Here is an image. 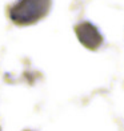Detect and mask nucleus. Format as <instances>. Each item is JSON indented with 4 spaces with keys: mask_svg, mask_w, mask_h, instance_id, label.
I'll return each mask as SVG.
<instances>
[{
    "mask_svg": "<svg viewBox=\"0 0 124 131\" xmlns=\"http://www.w3.org/2000/svg\"><path fill=\"white\" fill-rule=\"evenodd\" d=\"M51 0H20L11 11V16L16 23H33L47 14Z\"/></svg>",
    "mask_w": 124,
    "mask_h": 131,
    "instance_id": "f257e3e1",
    "label": "nucleus"
},
{
    "mask_svg": "<svg viewBox=\"0 0 124 131\" xmlns=\"http://www.w3.org/2000/svg\"><path fill=\"white\" fill-rule=\"evenodd\" d=\"M76 31H78V35H79V38H84L87 36L85 40H83L81 43L87 46V47H90V48H96V47L100 44V41H102V36L97 34L96 31V28L91 26L90 23H84V24H81L79 26L78 28H76Z\"/></svg>",
    "mask_w": 124,
    "mask_h": 131,
    "instance_id": "f03ea898",
    "label": "nucleus"
}]
</instances>
